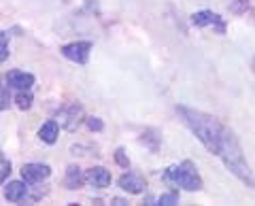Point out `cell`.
<instances>
[{
    "instance_id": "cell-1",
    "label": "cell",
    "mask_w": 255,
    "mask_h": 206,
    "mask_svg": "<svg viewBox=\"0 0 255 206\" xmlns=\"http://www.w3.org/2000/svg\"><path fill=\"white\" fill-rule=\"evenodd\" d=\"M179 115L183 117L185 125L198 136V140L209 149L211 153L219 155V147H221V136H223V125L215 119V117L200 113V110H194V108H185V106H179Z\"/></svg>"
},
{
    "instance_id": "cell-2",
    "label": "cell",
    "mask_w": 255,
    "mask_h": 206,
    "mask_svg": "<svg viewBox=\"0 0 255 206\" xmlns=\"http://www.w3.org/2000/svg\"><path fill=\"white\" fill-rule=\"evenodd\" d=\"M219 157L226 164V168L234 174L236 179H241L245 185L249 187H255V179L249 170V164L245 162L243 157V151H241V145H238V140L232 132L228 128L223 130V136H221V147H219Z\"/></svg>"
},
{
    "instance_id": "cell-3",
    "label": "cell",
    "mask_w": 255,
    "mask_h": 206,
    "mask_svg": "<svg viewBox=\"0 0 255 206\" xmlns=\"http://www.w3.org/2000/svg\"><path fill=\"white\" fill-rule=\"evenodd\" d=\"M164 179L170 181L174 185L185 187L187 192H198V189L202 187V179H200V174H198V168L191 162L170 166V168L164 172Z\"/></svg>"
},
{
    "instance_id": "cell-4",
    "label": "cell",
    "mask_w": 255,
    "mask_h": 206,
    "mask_svg": "<svg viewBox=\"0 0 255 206\" xmlns=\"http://www.w3.org/2000/svg\"><path fill=\"white\" fill-rule=\"evenodd\" d=\"M90 49H92V43L87 41H79V43H70V45H64L62 47V55L68 58L70 62H77V64H85L87 58H90Z\"/></svg>"
},
{
    "instance_id": "cell-5",
    "label": "cell",
    "mask_w": 255,
    "mask_h": 206,
    "mask_svg": "<svg viewBox=\"0 0 255 206\" xmlns=\"http://www.w3.org/2000/svg\"><path fill=\"white\" fill-rule=\"evenodd\" d=\"M51 174V168L47 164H26L21 168V177L26 183H41Z\"/></svg>"
},
{
    "instance_id": "cell-6",
    "label": "cell",
    "mask_w": 255,
    "mask_h": 206,
    "mask_svg": "<svg viewBox=\"0 0 255 206\" xmlns=\"http://www.w3.org/2000/svg\"><path fill=\"white\" fill-rule=\"evenodd\" d=\"M83 119V108L79 106V104H70L62 110V113L58 115V121L62 128H66V130H75L79 123H81Z\"/></svg>"
},
{
    "instance_id": "cell-7",
    "label": "cell",
    "mask_w": 255,
    "mask_h": 206,
    "mask_svg": "<svg viewBox=\"0 0 255 206\" xmlns=\"http://www.w3.org/2000/svg\"><path fill=\"white\" fill-rule=\"evenodd\" d=\"M117 185L122 187L124 192H128V194H140V192H145V187H147L145 179H142L140 174H136V172H126V174H122L119 181H117Z\"/></svg>"
},
{
    "instance_id": "cell-8",
    "label": "cell",
    "mask_w": 255,
    "mask_h": 206,
    "mask_svg": "<svg viewBox=\"0 0 255 206\" xmlns=\"http://www.w3.org/2000/svg\"><path fill=\"white\" fill-rule=\"evenodd\" d=\"M191 21H194V26L198 28H204V26H217V32L223 34V30H226V26H223V21L217 13L213 11H200V13H194L191 15Z\"/></svg>"
},
{
    "instance_id": "cell-9",
    "label": "cell",
    "mask_w": 255,
    "mask_h": 206,
    "mask_svg": "<svg viewBox=\"0 0 255 206\" xmlns=\"http://www.w3.org/2000/svg\"><path fill=\"white\" fill-rule=\"evenodd\" d=\"M6 83L15 87V90H30V87L34 85V75L23 73V70H11V73L6 75Z\"/></svg>"
},
{
    "instance_id": "cell-10",
    "label": "cell",
    "mask_w": 255,
    "mask_h": 206,
    "mask_svg": "<svg viewBox=\"0 0 255 206\" xmlns=\"http://www.w3.org/2000/svg\"><path fill=\"white\" fill-rule=\"evenodd\" d=\"M85 179H87V183L94 185V187H109L111 185V172L107 168H102V166H94V168L87 170L85 174Z\"/></svg>"
},
{
    "instance_id": "cell-11",
    "label": "cell",
    "mask_w": 255,
    "mask_h": 206,
    "mask_svg": "<svg viewBox=\"0 0 255 206\" xmlns=\"http://www.w3.org/2000/svg\"><path fill=\"white\" fill-rule=\"evenodd\" d=\"M26 194H28V187L23 185L21 181H13V183H9L4 189V196L9 202H21L23 198H26Z\"/></svg>"
},
{
    "instance_id": "cell-12",
    "label": "cell",
    "mask_w": 255,
    "mask_h": 206,
    "mask_svg": "<svg viewBox=\"0 0 255 206\" xmlns=\"http://www.w3.org/2000/svg\"><path fill=\"white\" fill-rule=\"evenodd\" d=\"M85 177H83V172L79 166H68V170H66V179H64V183H66L68 189H79L83 183H85Z\"/></svg>"
},
{
    "instance_id": "cell-13",
    "label": "cell",
    "mask_w": 255,
    "mask_h": 206,
    "mask_svg": "<svg viewBox=\"0 0 255 206\" xmlns=\"http://www.w3.org/2000/svg\"><path fill=\"white\" fill-rule=\"evenodd\" d=\"M58 134H60V128H58V121H47L41 130H38V136H41L43 142L47 145H53L58 140Z\"/></svg>"
},
{
    "instance_id": "cell-14",
    "label": "cell",
    "mask_w": 255,
    "mask_h": 206,
    "mask_svg": "<svg viewBox=\"0 0 255 206\" xmlns=\"http://www.w3.org/2000/svg\"><path fill=\"white\" fill-rule=\"evenodd\" d=\"M17 106L21 108V110H26V108H30L32 106V94L30 92H26V90H21L19 94H17Z\"/></svg>"
},
{
    "instance_id": "cell-15",
    "label": "cell",
    "mask_w": 255,
    "mask_h": 206,
    "mask_svg": "<svg viewBox=\"0 0 255 206\" xmlns=\"http://www.w3.org/2000/svg\"><path fill=\"white\" fill-rule=\"evenodd\" d=\"M179 202V194L177 192H170V194H164L157 198V204H164V206H172Z\"/></svg>"
},
{
    "instance_id": "cell-16",
    "label": "cell",
    "mask_w": 255,
    "mask_h": 206,
    "mask_svg": "<svg viewBox=\"0 0 255 206\" xmlns=\"http://www.w3.org/2000/svg\"><path fill=\"white\" fill-rule=\"evenodd\" d=\"M247 9H249V2H247V0H234V2L230 4V11H232L234 15H241Z\"/></svg>"
},
{
    "instance_id": "cell-17",
    "label": "cell",
    "mask_w": 255,
    "mask_h": 206,
    "mask_svg": "<svg viewBox=\"0 0 255 206\" xmlns=\"http://www.w3.org/2000/svg\"><path fill=\"white\" fill-rule=\"evenodd\" d=\"M9 58V43H6V32L0 34V60H6Z\"/></svg>"
},
{
    "instance_id": "cell-18",
    "label": "cell",
    "mask_w": 255,
    "mask_h": 206,
    "mask_svg": "<svg viewBox=\"0 0 255 206\" xmlns=\"http://www.w3.org/2000/svg\"><path fill=\"white\" fill-rule=\"evenodd\" d=\"M115 162L122 166V168H130V160L126 157V151H124V149H117V151H115Z\"/></svg>"
},
{
    "instance_id": "cell-19",
    "label": "cell",
    "mask_w": 255,
    "mask_h": 206,
    "mask_svg": "<svg viewBox=\"0 0 255 206\" xmlns=\"http://www.w3.org/2000/svg\"><path fill=\"white\" fill-rule=\"evenodd\" d=\"M87 128L94 130V132H100L105 125H102V121L98 119V117H87Z\"/></svg>"
},
{
    "instance_id": "cell-20",
    "label": "cell",
    "mask_w": 255,
    "mask_h": 206,
    "mask_svg": "<svg viewBox=\"0 0 255 206\" xmlns=\"http://www.w3.org/2000/svg\"><path fill=\"white\" fill-rule=\"evenodd\" d=\"M9 174H11V162H6V157H2V172H0V177H2V181H6Z\"/></svg>"
},
{
    "instance_id": "cell-21",
    "label": "cell",
    "mask_w": 255,
    "mask_h": 206,
    "mask_svg": "<svg viewBox=\"0 0 255 206\" xmlns=\"http://www.w3.org/2000/svg\"><path fill=\"white\" fill-rule=\"evenodd\" d=\"M9 106V96H6V85H2V110H6Z\"/></svg>"
},
{
    "instance_id": "cell-22",
    "label": "cell",
    "mask_w": 255,
    "mask_h": 206,
    "mask_svg": "<svg viewBox=\"0 0 255 206\" xmlns=\"http://www.w3.org/2000/svg\"><path fill=\"white\" fill-rule=\"evenodd\" d=\"M113 204H117V206H124V204H128L126 200H122V198H113V200H111Z\"/></svg>"
}]
</instances>
